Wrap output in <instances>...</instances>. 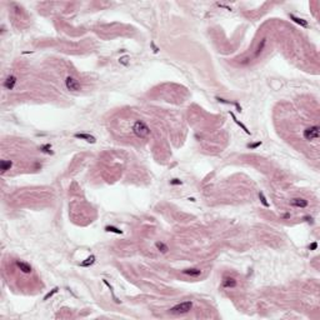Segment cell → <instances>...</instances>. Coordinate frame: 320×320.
I'll list each match as a JSON object with an SVG mask.
<instances>
[{
	"label": "cell",
	"mask_w": 320,
	"mask_h": 320,
	"mask_svg": "<svg viewBox=\"0 0 320 320\" xmlns=\"http://www.w3.org/2000/svg\"><path fill=\"white\" fill-rule=\"evenodd\" d=\"M259 199H260V201H261V204H263V205H264V207H265V208H269V207H270V204H269V203L266 201V198L264 196V194H263V193H259Z\"/></svg>",
	"instance_id": "19"
},
{
	"label": "cell",
	"mask_w": 320,
	"mask_h": 320,
	"mask_svg": "<svg viewBox=\"0 0 320 320\" xmlns=\"http://www.w3.org/2000/svg\"><path fill=\"white\" fill-rule=\"evenodd\" d=\"M133 133L140 139H145L150 135V128L148 126L146 123L141 122V120H137L133 125Z\"/></svg>",
	"instance_id": "1"
},
{
	"label": "cell",
	"mask_w": 320,
	"mask_h": 320,
	"mask_svg": "<svg viewBox=\"0 0 320 320\" xmlns=\"http://www.w3.org/2000/svg\"><path fill=\"white\" fill-rule=\"evenodd\" d=\"M191 309H193V301L188 300V301H183V303L174 305L173 308L169 309V311L175 315H183V314H188Z\"/></svg>",
	"instance_id": "2"
},
{
	"label": "cell",
	"mask_w": 320,
	"mask_h": 320,
	"mask_svg": "<svg viewBox=\"0 0 320 320\" xmlns=\"http://www.w3.org/2000/svg\"><path fill=\"white\" fill-rule=\"evenodd\" d=\"M303 135H304L305 140H315V139H318L320 137V128L318 125L307 128V129L304 130Z\"/></svg>",
	"instance_id": "3"
},
{
	"label": "cell",
	"mask_w": 320,
	"mask_h": 320,
	"mask_svg": "<svg viewBox=\"0 0 320 320\" xmlns=\"http://www.w3.org/2000/svg\"><path fill=\"white\" fill-rule=\"evenodd\" d=\"M170 184L172 185H181L183 181L180 179H173V180H170Z\"/></svg>",
	"instance_id": "22"
},
{
	"label": "cell",
	"mask_w": 320,
	"mask_h": 320,
	"mask_svg": "<svg viewBox=\"0 0 320 320\" xmlns=\"http://www.w3.org/2000/svg\"><path fill=\"white\" fill-rule=\"evenodd\" d=\"M260 145H261V141H258V143H254V144H249L248 148H249V149H257V148L260 146Z\"/></svg>",
	"instance_id": "23"
},
{
	"label": "cell",
	"mask_w": 320,
	"mask_h": 320,
	"mask_svg": "<svg viewBox=\"0 0 320 320\" xmlns=\"http://www.w3.org/2000/svg\"><path fill=\"white\" fill-rule=\"evenodd\" d=\"M13 166V161L11 160H1L0 161V170H1V174H5L8 170H10Z\"/></svg>",
	"instance_id": "11"
},
{
	"label": "cell",
	"mask_w": 320,
	"mask_h": 320,
	"mask_svg": "<svg viewBox=\"0 0 320 320\" xmlns=\"http://www.w3.org/2000/svg\"><path fill=\"white\" fill-rule=\"evenodd\" d=\"M58 290H59V288H54L51 291H49V293H48V294L44 296V300H48L49 298H51L54 294H56V293H58Z\"/></svg>",
	"instance_id": "20"
},
{
	"label": "cell",
	"mask_w": 320,
	"mask_h": 320,
	"mask_svg": "<svg viewBox=\"0 0 320 320\" xmlns=\"http://www.w3.org/2000/svg\"><path fill=\"white\" fill-rule=\"evenodd\" d=\"M105 230H106V231H109V233H115V234H123V230H120V229H118V228H115V226H111V225H108V226H105Z\"/></svg>",
	"instance_id": "17"
},
{
	"label": "cell",
	"mask_w": 320,
	"mask_h": 320,
	"mask_svg": "<svg viewBox=\"0 0 320 320\" xmlns=\"http://www.w3.org/2000/svg\"><path fill=\"white\" fill-rule=\"evenodd\" d=\"M183 274L189 275V276H194V278H196V276H199V275L201 274V270L199 269V268H188V269H184V270H183Z\"/></svg>",
	"instance_id": "10"
},
{
	"label": "cell",
	"mask_w": 320,
	"mask_h": 320,
	"mask_svg": "<svg viewBox=\"0 0 320 320\" xmlns=\"http://www.w3.org/2000/svg\"><path fill=\"white\" fill-rule=\"evenodd\" d=\"M15 265L18 266V269H20V272H23L24 274H30L33 272V266L30 264H28V263H25V261L16 260Z\"/></svg>",
	"instance_id": "5"
},
{
	"label": "cell",
	"mask_w": 320,
	"mask_h": 320,
	"mask_svg": "<svg viewBox=\"0 0 320 320\" xmlns=\"http://www.w3.org/2000/svg\"><path fill=\"white\" fill-rule=\"evenodd\" d=\"M265 44H266V39H263V40H261V43L259 44V46H258V49H257V51H255V54H254V56H255V58H258V56L261 54V51H263V49H264Z\"/></svg>",
	"instance_id": "15"
},
{
	"label": "cell",
	"mask_w": 320,
	"mask_h": 320,
	"mask_svg": "<svg viewBox=\"0 0 320 320\" xmlns=\"http://www.w3.org/2000/svg\"><path fill=\"white\" fill-rule=\"evenodd\" d=\"M65 85L66 89L70 91H80L81 90V84L79 80H76L73 76H66L65 79Z\"/></svg>",
	"instance_id": "4"
},
{
	"label": "cell",
	"mask_w": 320,
	"mask_h": 320,
	"mask_svg": "<svg viewBox=\"0 0 320 320\" xmlns=\"http://www.w3.org/2000/svg\"><path fill=\"white\" fill-rule=\"evenodd\" d=\"M230 115L233 116V119H234V122H235V123H236V124H238L239 126H241V128H243V130H244V131H245L246 134H250V131H249V130H248V128H246V126H245L244 124H241V123L239 122V120L236 119V116H235V115H234V113H230Z\"/></svg>",
	"instance_id": "18"
},
{
	"label": "cell",
	"mask_w": 320,
	"mask_h": 320,
	"mask_svg": "<svg viewBox=\"0 0 320 320\" xmlns=\"http://www.w3.org/2000/svg\"><path fill=\"white\" fill-rule=\"evenodd\" d=\"M304 219H305V222H308V223L313 224V218H311V216H305Z\"/></svg>",
	"instance_id": "26"
},
{
	"label": "cell",
	"mask_w": 320,
	"mask_h": 320,
	"mask_svg": "<svg viewBox=\"0 0 320 320\" xmlns=\"http://www.w3.org/2000/svg\"><path fill=\"white\" fill-rule=\"evenodd\" d=\"M74 137L76 139H80V140H85V141H88V143H91V144H94L96 143V139L93 137V135H90V134H84V133H76Z\"/></svg>",
	"instance_id": "8"
},
{
	"label": "cell",
	"mask_w": 320,
	"mask_h": 320,
	"mask_svg": "<svg viewBox=\"0 0 320 320\" xmlns=\"http://www.w3.org/2000/svg\"><path fill=\"white\" fill-rule=\"evenodd\" d=\"M128 59H129V58H128V56H124V58H122V59H120L119 61H120V63H123V64H125V65H126V64H128V61H126V60H128Z\"/></svg>",
	"instance_id": "25"
},
{
	"label": "cell",
	"mask_w": 320,
	"mask_h": 320,
	"mask_svg": "<svg viewBox=\"0 0 320 320\" xmlns=\"http://www.w3.org/2000/svg\"><path fill=\"white\" fill-rule=\"evenodd\" d=\"M290 204L293 205V207H296V208H307L308 207V200H305L303 198H295L293 200L290 201Z\"/></svg>",
	"instance_id": "9"
},
{
	"label": "cell",
	"mask_w": 320,
	"mask_h": 320,
	"mask_svg": "<svg viewBox=\"0 0 320 320\" xmlns=\"http://www.w3.org/2000/svg\"><path fill=\"white\" fill-rule=\"evenodd\" d=\"M290 216H291V214H290V213H285V214L283 215V218H284V219H290Z\"/></svg>",
	"instance_id": "27"
},
{
	"label": "cell",
	"mask_w": 320,
	"mask_h": 320,
	"mask_svg": "<svg viewBox=\"0 0 320 320\" xmlns=\"http://www.w3.org/2000/svg\"><path fill=\"white\" fill-rule=\"evenodd\" d=\"M18 79H16V76H14V75H9L6 79L4 80V88L6 90H13L14 88H15V84H16Z\"/></svg>",
	"instance_id": "6"
},
{
	"label": "cell",
	"mask_w": 320,
	"mask_h": 320,
	"mask_svg": "<svg viewBox=\"0 0 320 320\" xmlns=\"http://www.w3.org/2000/svg\"><path fill=\"white\" fill-rule=\"evenodd\" d=\"M104 284H105V285H106V286H108V288L110 289V293H111V295H113V299H114V300H115L116 303H119V300L116 299V296H115V294H114V291H113V288H111V285H110V284H109L108 281H106L105 279H104Z\"/></svg>",
	"instance_id": "21"
},
{
	"label": "cell",
	"mask_w": 320,
	"mask_h": 320,
	"mask_svg": "<svg viewBox=\"0 0 320 320\" xmlns=\"http://www.w3.org/2000/svg\"><path fill=\"white\" fill-rule=\"evenodd\" d=\"M155 246H156V249H158V250H159L160 253H163V254L168 253V250H169V246H168L166 244L163 243V241H156V243H155Z\"/></svg>",
	"instance_id": "13"
},
{
	"label": "cell",
	"mask_w": 320,
	"mask_h": 320,
	"mask_svg": "<svg viewBox=\"0 0 320 320\" xmlns=\"http://www.w3.org/2000/svg\"><path fill=\"white\" fill-rule=\"evenodd\" d=\"M289 18H290L291 20H293L294 23L299 24V25L303 26V28H308V26H309V24H308V21H307V20H304V19H301V18H298V16L293 15V14H289Z\"/></svg>",
	"instance_id": "12"
},
{
	"label": "cell",
	"mask_w": 320,
	"mask_h": 320,
	"mask_svg": "<svg viewBox=\"0 0 320 320\" xmlns=\"http://www.w3.org/2000/svg\"><path fill=\"white\" fill-rule=\"evenodd\" d=\"M238 285V281L233 278V276H225L223 279V286L225 289H233Z\"/></svg>",
	"instance_id": "7"
},
{
	"label": "cell",
	"mask_w": 320,
	"mask_h": 320,
	"mask_svg": "<svg viewBox=\"0 0 320 320\" xmlns=\"http://www.w3.org/2000/svg\"><path fill=\"white\" fill-rule=\"evenodd\" d=\"M39 150L41 153H45V154H53V150H51V145L50 144H45V145H41L39 148Z\"/></svg>",
	"instance_id": "16"
},
{
	"label": "cell",
	"mask_w": 320,
	"mask_h": 320,
	"mask_svg": "<svg viewBox=\"0 0 320 320\" xmlns=\"http://www.w3.org/2000/svg\"><path fill=\"white\" fill-rule=\"evenodd\" d=\"M318 249V243H311L309 245V250H316Z\"/></svg>",
	"instance_id": "24"
},
{
	"label": "cell",
	"mask_w": 320,
	"mask_h": 320,
	"mask_svg": "<svg viewBox=\"0 0 320 320\" xmlns=\"http://www.w3.org/2000/svg\"><path fill=\"white\" fill-rule=\"evenodd\" d=\"M95 259H96V258L94 257V255H90V257L87 258L83 263H80V265H81V266H85V268H87V266H90V265H93L94 263H95Z\"/></svg>",
	"instance_id": "14"
}]
</instances>
